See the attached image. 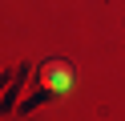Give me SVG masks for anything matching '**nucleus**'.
Listing matches in <instances>:
<instances>
[{
	"label": "nucleus",
	"mask_w": 125,
	"mask_h": 121,
	"mask_svg": "<svg viewBox=\"0 0 125 121\" xmlns=\"http://www.w3.org/2000/svg\"><path fill=\"white\" fill-rule=\"evenodd\" d=\"M69 85H73V69H69V61H61V56H52V61L41 65V89L44 93H69Z\"/></svg>",
	"instance_id": "f257e3e1"
}]
</instances>
